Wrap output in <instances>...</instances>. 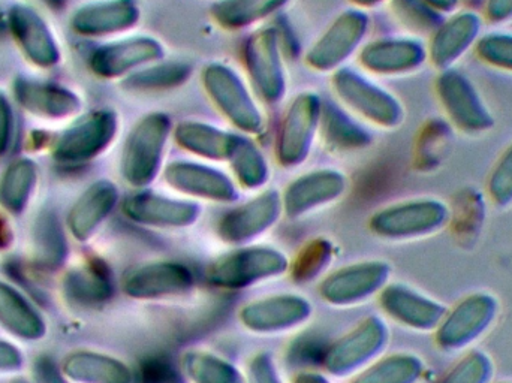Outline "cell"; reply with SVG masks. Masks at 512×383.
Here are the masks:
<instances>
[{
	"label": "cell",
	"mask_w": 512,
	"mask_h": 383,
	"mask_svg": "<svg viewBox=\"0 0 512 383\" xmlns=\"http://www.w3.org/2000/svg\"><path fill=\"white\" fill-rule=\"evenodd\" d=\"M173 131V119L164 111H153L135 123L120 158V174L129 186L147 189L162 176Z\"/></svg>",
	"instance_id": "6da1fadb"
},
{
	"label": "cell",
	"mask_w": 512,
	"mask_h": 383,
	"mask_svg": "<svg viewBox=\"0 0 512 383\" xmlns=\"http://www.w3.org/2000/svg\"><path fill=\"white\" fill-rule=\"evenodd\" d=\"M201 84L218 113L239 134L255 137L264 131L265 114L248 80L224 62L207 63Z\"/></svg>",
	"instance_id": "7a4b0ae2"
},
{
	"label": "cell",
	"mask_w": 512,
	"mask_h": 383,
	"mask_svg": "<svg viewBox=\"0 0 512 383\" xmlns=\"http://www.w3.org/2000/svg\"><path fill=\"white\" fill-rule=\"evenodd\" d=\"M337 102L364 123L394 131L405 122V105L390 90L357 69L340 68L331 74Z\"/></svg>",
	"instance_id": "3957f363"
},
{
	"label": "cell",
	"mask_w": 512,
	"mask_h": 383,
	"mask_svg": "<svg viewBox=\"0 0 512 383\" xmlns=\"http://www.w3.org/2000/svg\"><path fill=\"white\" fill-rule=\"evenodd\" d=\"M451 210L438 198H414L394 202L373 213L369 229L388 241H412L432 237L450 223Z\"/></svg>",
	"instance_id": "277c9868"
},
{
	"label": "cell",
	"mask_w": 512,
	"mask_h": 383,
	"mask_svg": "<svg viewBox=\"0 0 512 383\" xmlns=\"http://www.w3.org/2000/svg\"><path fill=\"white\" fill-rule=\"evenodd\" d=\"M289 265L282 250L248 244L215 259L207 268V282L218 289L240 291L282 277Z\"/></svg>",
	"instance_id": "5b68a950"
},
{
	"label": "cell",
	"mask_w": 512,
	"mask_h": 383,
	"mask_svg": "<svg viewBox=\"0 0 512 383\" xmlns=\"http://www.w3.org/2000/svg\"><path fill=\"white\" fill-rule=\"evenodd\" d=\"M435 90L442 111L457 131L468 137H481L495 128L493 111L465 72L457 68L439 71Z\"/></svg>",
	"instance_id": "8992f818"
},
{
	"label": "cell",
	"mask_w": 512,
	"mask_h": 383,
	"mask_svg": "<svg viewBox=\"0 0 512 383\" xmlns=\"http://www.w3.org/2000/svg\"><path fill=\"white\" fill-rule=\"evenodd\" d=\"M246 80L261 104L274 107L288 92L285 56L274 26L254 30L243 45Z\"/></svg>",
	"instance_id": "52a82bcc"
},
{
	"label": "cell",
	"mask_w": 512,
	"mask_h": 383,
	"mask_svg": "<svg viewBox=\"0 0 512 383\" xmlns=\"http://www.w3.org/2000/svg\"><path fill=\"white\" fill-rule=\"evenodd\" d=\"M372 29V18L363 9L340 12L304 54V62L319 74H333L358 56Z\"/></svg>",
	"instance_id": "ba28073f"
},
{
	"label": "cell",
	"mask_w": 512,
	"mask_h": 383,
	"mask_svg": "<svg viewBox=\"0 0 512 383\" xmlns=\"http://www.w3.org/2000/svg\"><path fill=\"white\" fill-rule=\"evenodd\" d=\"M119 114L113 108H96L72 120L51 143L53 158L60 164H84L110 149L119 134Z\"/></svg>",
	"instance_id": "9c48e42d"
},
{
	"label": "cell",
	"mask_w": 512,
	"mask_h": 383,
	"mask_svg": "<svg viewBox=\"0 0 512 383\" xmlns=\"http://www.w3.org/2000/svg\"><path fill=\"white\" fill-rule=\"evenodd\" d=\"M322 98L312 90L297 93L283 113L277 129L274 155L285 170L300 167L309 159L319 137Z\"/></svg>",
	"instance_id": "30bf717a"
},
{
	"label": "cell",
	"mask_w": 512,
	"mask_h": 383,
	"mask_svg": "<svg viewBox=\"0 0 512 383\" xmlns=\"http://www.w3.org/2000/svg\"><path fill=\"white\" fill-rule=\"evenodd\" d=\"M501 304L490 292H472L447 309L435 330V342L445 352L471 348L483 339L499 316Z\"/></svg>",
	"instance_id": "8fae6325"
},
{
	"label": "cell",
	"mask_w": 512,
	"mask_h": 383,
	"mask_svg": "<svg viewBox=\"0 0 512 383\" xmlns=\"http://www.w3.org/2000/svg\"><path fill=\"white\" fill-rule=\"evenodd\" d=\"M390 342V330L379 316L363 319L325 352L324 367L336 378H348L375 363Z\"/></svg>",
	"instance_id": "7c38bea8"
},
{
	"label": "cell",
	"mask_w": 512,
	"mask_h": 383,
	"mask_svg": "<svg viewBox=\"0 0 512 383\" xmlns=\"http://www.w3.org/2000/svg\"><path fill=\"white\" fill-rule=\"evenodd\" d=\"M167 50L152 35H125L93 50L89 68L102 80H125L129 75L165 59Z\"/></svg>",
	"instance_id": "4fadbf2b"
},
{
	"label": "cell",
	"mask_w": 512,
	"mask_h": 383,
	"mask_svg": "<svg viewBox=\"0 0 512 383\" xmlns=\"http://www.w3.org/2000/svg\"><path fill=\"white\" fill-rule=\"evenodd\" d=\"M390 276L388 262H355L328 274L319 285V295L325 303L340 309L358 306L381 294L390 282Z\"/></svg>",
	"instance_id": "5bb4252c"
},
{
	"label": "cell",
	"mask_w": 512,
	"mask_h": 383,
	"mask_svg": "<svg viewBox=\"0 0 512 383\" xmlns=\"http://www.w3.org/2000/svg\"><path fill=\"white\" fill-rule=\"evenodd\" d=\"M162 179L168 188L186 198L215 204H233L239 199V186L230 174L209 162L179 159L165 165Z\"/></svg>",
	"instance_id": "9a60e30c"
},
{
	"label": "cell",
	"mask_w": 512,
	"mask_h": 383,
	"mask_svg": "<svg viewBox=\"0 0 512 383\" xmlns=\"http://www.w3.org/2000/svg\"><path fill=\"white\" fill-rule=\"evenodd\" d=\"M357 57L367 74L378 77H405L415 74L429 63L426 42L411 35L373 39L363 45Z\"/></svg>",
	"instance_id": "2e32d148"
},
{
	"label": "cell",
	"mask_w": 512,
	"mask_h": 383,
	"mask_svg": "<svg viewBox=\"0 0 512 383\" xmlns=\"http://www.w3.org/2000/svg\"><path fill=\"white\" fill-rule=\"evenodd\" d=\"M122 211L126 219L144 228L188 229L201 219L203 207L192 199L140 189L123 199Z\"/></svg>",
	"instance_id": "e0dca14e"
},
{
	"label": "cell",
	"mask_w": 512,
	"mask_h": 383,
	"mask_svg": "<svg viewBox=\"0 0 512 383\" xmlns=\"http://www.w3.org/2000/svg\"><path fill=\"white\" fill-rule=\"evenodd\" d=\"M282 214V193L262 189L254 198L225 213L219 222V237L231 246H248L270 231Z\"/></svg>",
	"instance_id": "ac0fdd59"
},
{
	"label": "cell",
	"mask_w": 512,
	"mask_h": 383,
	"mask_svg": "<svg viewBox=\"0 0 512 383\" xmlns=\"http://www.w3.org/2000/svg\"><path fill=\"white\" fill-rule=\"evenodd\" d=\"M312 316V303L295 294L259 298L245 304L239 312L243 327L259 336L291 333L307 324Z\"/></svg>",
	"instance_id": "d6986e66"
},
{
	"label": "cell",
	"mask_w": 512,
	"mask_h": 383,
	"mask_svg": "<svg viewBox=\"0 0 512 383\" xmlns=\"http://www.w3.org/2000/svg\"><path fill=\"white\" fill-rule=\"evenodd\" d=\"M483 29L484 17L474 9H457L445 15L427 42L429 62L439 71L456 68L457 63L474 50Z\"/></svg>",
	"instance_id": "ffe728a7"
},
{
	"label": "cell",
	"mask_w": 512,
	"mask_h": 383,
	"mask_svg": "<svg viewBox=\"0 0 512 383\" xmlns=\"http://www.w3.org/2000/svg\"><path fill=\"white\" fill-rule=\"evenodd\" d=\"M194 288V274L174 261H150L135 265L123 276L122 289L129 298L140 301L182 297Z\"/></svg>",
	"instance_id": "44dd1931"
},
{
	"label": "cell",
	"mask_w": 512,
	"mask_h": 383,
	"mask_svg": "<svg viewBox=\"0 0 512 383\" xmlns=\"http://www.w3.org/2000/svg\"><path fill=\"white\" fill-rule=\"evenodd\" d=\"M348 177L334 168H319L292 180L282 193L283 214L300 219L339 201L348 191Z\"/></svg>",
	"instance_id": "7402d4cb"
},
{
	"label": "cell",
	"mask_w": 512,
	"mask_h": 383,
	"mask_svg": "<svg viewBox=\"0 0 512 383\" xmlns=\"http://www.w3.org/2000/svg\"><path fill=\"white\" fill-rule=\"evenodd\" d=\"M379 303L393 321L418 333H435L447 313L441 301L405 283H388L379 294Z\"/></svg>",
	"instance_id": "603a6c76"
},
{
	"label": "cell",
	"mask_w": 512,
	"mask_h": 383,
	"mask_svg": "<svg viewBox=\"0 0 512 383\" xmlns=\"http://www.w3.org/2000/svg\"><path fill=\"white\" fill-rule=\"evenodd\" d=\"M140 20L137 0H96L78 8L69 23L83 38H108L128 35Z\"/></svg>",
	"instance_id": "cb8c5ba5"
},
{
	"label": "cell",
	"mask_w": 512,
	"mask_h": 383,
	"mask_svg": "<svg viewBox=\"0 0 512 383\" xmlns=\"http://www.w3.org/2000/svg\"><path fill=\"white\" fill-rule=\"evenodd\" d=\"M8 30L33 66L48 69L59 63V45L50 27L30 6L14 5L9 9Z\"/></svg>",
	"instance_id": "d4e9b609"
},
{
	"label": "cell",
	"mask_w": 512,
	"mask_h": 383,
	"mask_svg": "<svg viewBox=\"0 0 512 383\" xmlns=\"http://www.w3.org/2000/svg\"><path fill=\"white\" fill-rule=\"evenodd\" d=\"M242 134L204 120L186 119L174 125L173 140L179 149L203 162L228 164Z\"/></svg>",
	"instance_id": "484cf974"
},
{
	"label": "cell",
	"mask_w": 512,
	"mask_h": 383,
	"mask_svg": "<svg viewBox=\"0 0 512 383\" xmlns=\"http://www.w3.org/2000/svg\"><path fill=\"white\" fill-rule=\"evenodd\" d=\"M17 104L33 117L42 120H62L80 113L83 102L72 90L51 83H38L18 77L12 86Z\"/></svg>",
	"instance_id": "4316f807"
},
{
	"label": "cell",
	"mask_w": 512,
	"mask_h": 383,
	"mask_svg": "<svg viewBox=\"0 0 512 383\" xmlns=\"http://www.w3.org/2000/svg\"><path fill=\"white\" fill-rule=\"evenodd\" d=\"M119 201L120 193L116 183L107 179L92 183L69 210L66 225L72 237L80 243L92 240Z\"/></svg>",
	"instance_id": "83f0119b"
},
{
	"label": "cell",
	"mask_w": 512,
	"mask_h": 383,
	"mask_svg": "<svg viewBox=\"0 0 512 383\" xmlns=\"http://www.w3.org/2000/svg\"><path fill=\"white\" fill-rule=\"evenodd\" d=\"M319 137L328 149L339 153L358 152L373 143L366 123L331 99H322Z\"/></svg>",
	"instance_id": "f1b7e54d"
},
{
	"label": "cell",
	"mask_w": 512,
	"mask_h": 383,
	"mask_svg": "<svg viewBox=\"0 0 512 383\" xmlns=\"http://www.w3.org/2000/svg\"><path fill=\"white\" fill-rule=\"evenodd\" d=\"M63 375L75 383H134L128 364L110 355L77 351L63 360Z\"/></svg>",
	"instance_id": "f546056e"
},
{
	"label": "cell",
	"mask_w": 512,
	"mask_h": 383,
	"mask_svg": "<svg viewBox=\"0 0 512 383\" xmlns=\"http://www.w3.org/2000/svg\"><path fill=\"white\" fill-rule=\"evenodd\" d=\"M291 0H215L210 17L221 29L242 32L282 12Z\"/></svg>",
	"instance_id": "4dcf8cb0"
},
{
	"label": "cell",
	"mask_w": 512,
	"mask_h": 383,
	"mask_svg": "<svg viewBox=\"0 0 512 383\" xmlns=\"http://www.w3.org/2000/svg\"><path fill=\"white\" fill-rule=\"evenodd\" d=\"M0 327L18 339H42L47 333L42 316L35 307L8 283L0 280Z\"/></svg>",
	"instance_id": "1f68e13d"
},
{
	"label": "cell",
	"mask_w": 512,
	"mask_h": 383,
	"mask_svg": "<svg viewBox=\"0 0 512 383\" xmlns=\"http://www.w3.org/2000/svg\"><path fill=\"white\" fill-rule=\"evenodd\" d=\"M63 292L72 304L98 307L113 297V283L104 265L90 262L66 274L63 279Z\"/></svg>",
	"instance_id": "d6a6232c"
},
{
	"label": "cell",
	"mask_w": 512,
	"mask_h": 383,
	"mask_svg": "<svg viewBox=\"0 0 512 383\" xmlns=\"http://www.w3.org/2000/svg\"><path fill=\"white\" fill-rule=\"evenodd\" d=\"M194 68L183 60H159L122 81L126 92L158 93L179 89L191 80Z\"/></svg>",
	"instance_id": "836d02e7"
},
{
	"label": "cell",
	"mask_w": 512,
	"mask_h": 383,
	"mask_svg": "<svg viewBox=\"0 0 512 383\" xmlns=\"http://www.w3.org/2000/svg\"><path fill=\"white\" fill-rule=\"evenodd\" d=\"M68 256V241L56 214H39L32 228V261L36 267L54 271L62 267Z\"/></svg>",
	"instance_id": "e575fe53"
},
{
	"label": "cell",
	"mask_w": 512,
	"mask_h": 383,
	"mask_svg": "<svg viewBox=\"0 0 512 383\" xmlns=\"http://www.w3.org/2000/svg\"><path fill=\"white\" fill-rule=\"evenodd\" d=\"M38 183V167L29 158L12 162L0 177V208L6 213H23Z\"/></svg>",
	"instance_id": "d590c367"
},
{
	"label": "cell",
	"mask_w": 512,
	"mask_h": 383,
	"mask_svg": "<svg viewBox=\"0 0 512 383\" xmlns=\"http://www.w3.org/2000/svg\"><path fill=\"white\" fill-rule=\"evenodd\" d=\"M234 182L245 191H262L270 180L271 170L268 159L254 138L243 135L237 143L230 161Z\"/></svg>",
	"instance_id": "8d00e7d4"
},
{
	"label": "cell",
	"mask_w": 512,
	"mask_h": 383,
	"mask_svg": "<svg viewBox=\"0 0 512 383\" xmlns=\"http://www.w3.org/2000/svg\"><path fill=\"white\" fill-rule=\"evenodd\" d=\"M424 375V363L418 355L400 352L376 360L358 373L352 383H418Z\"/></svg>",
	"instance_id": "74e56055"
},
{
	"label": "cell",
	"mask_w": 512,
	"mask_h": 383,
	"mask_svg": "<svg viewBox=\"0 0 512 383\" xmlns=\"http://www.w3.org/2000/svg\"><path fill=\"white\" fill-rule=\"evenodd\" d=\"M182 370L192 383H248L230 361L203 349H192L182 357Z\"/></svg>",
	"instance_id": "f35d334b"
},
{
	"label": "cell",
	"mask_w": 512,
	"mask_h": 383,
	"mask_svg": "<svg viewBox=\"0 0 512 383\" xmlns=\"http://www.w3.org/2000/svg\"><path fill=\"white\" fill-rule=\"evenodd\" d=\"M391 11L400 26L408 35L423 39L432 35L436 27L444 20V15L438 14L423 0H390Z\"/></svg>",
	"instance_id": "ab89813d"
},
{
	"label": "cell",
	"mask_w": 512,
	"mask_h": 383,
	"mask_svg": "<svg viewBox=\"0 0 512 383\" xmlns=\"http://www.w3.org/2000/svg\"><path fill=\"white\" fill-rule=\"evenodd\" d=\"M334 247L327 238H313L298 253L295 261L289 265L292 279L298 283L315 280L327 270L333 261Z\"/></svg>",
	"instance_id": "60d3db41"
},
{
	"label": "cell",
	"mask_w": 512,
	"mask_h": 383,
	"mask_svg": "<svg viewBox=\"0 0 512 383\" xmlns=\"http://www.w3.org/2000/svg\"><path fill=\"white\" fill-rule=\"evenodd\" d=\"M495 364L480 349H472L463 355L439 383H493Z\"/></svg>",
	"instance_id": "b9f144b4"
},
{
	"label": "cell",
	"mask_w": 512,
	"mask_h": 383,
	"mask_svg": "<svg viewBox=\"0 0 512 383\" xmlns=\"http://www.w3.org/2000/svg\"><path fill=\"white\" fill-rule=\"evenodd\" d=\"M474 50L484 65L512 74V32L483 33Z\"/></svg>",
	"instance_id": "7bdbcfd3"
},
{
	"label": "cell",
	"mask_w": 512,
	"mask_h": 383,
	"mask_svg": "<svg viewBox=\"0 0 512 383\" xmlns=\"http://www.w3.org/2000/svg\"><path fill=\"white\" fill-rule=\"evenodd\" d=\"M487 193L490 201L501 210L512 207V143L493 165L487 179Z\"/></svg>",
	"instance_id": "ee69618b"
},
{
	"label": "cell",
	"mask_w": 512,
	"mask_h": 383,
	"mask_svg": "<svg viewBox=\"0 0 512 383\" xmlns=\"http://www.w3.org/2000/svg\"><path fill=\"white\" fill-rule=\"evenodd\" d=\"M248 383H283L271 354L261 352L252 358L249 363Z\"/></svg>",
	"instance_id": "f6af8a7d"
},
{
	"label": "cell",
	"mask_w": 512,
	"mask_h": 383,
	"mask_svg": "<svg viewBox=\"0 0 512 383\" xmlns=\"http://www.w3.org/2000/svg\"><path fill=\"white\" fill-rule=\"evenodd\" d=\"M14 134V114L11 102L5 93L0 92V159L8 153Z\"/></svg>",
	"instance_id": "bcb514c9"
},
{
	"label": "cell",
	"mask_w": 512,
	"mask_h": 383,
	"mask_svg": "<svg viewBox=\"0 0 512 383\" xmlns=\"http://www.w3.org/2000/svg\"><path fill=\"white\" fill-rule=\"evenodd\" d=\"M33 378L35 383H68L62 369H59L51 358H39L36 361L33 366Z\"/></svg>",
	"instance_id": "7dc6e473"
},
{
	"label": "cell",
	"mask_w": 512,
	"mask_h": 383,
	"mask_svg": "<svg viewBox=\"0 0 512 383\" xmlns=\"http://www.w3.org/2000/svg\"><path fill=\"white\" fill-rule=\"evenodd\" d=\"M483 17L498 26L512 23V0H486Z\"/></svg>",
	"instance_id": "c3c4849f"
},
{
	"label": "cell",
	"mask_w": 512,
	"mask_h": 383,
	"mask_svg": "<svg viewBox=\"0 0 512 383\" xmlns=\"http://www.w3.org/2000/svg\"><path fill=\"white\" fill-rule=\"evenodd\" d=\"M23 354L11 343L0 340V373L17 372L23 367Z\"/></svg>",
	"instance_id": "681fc988"
},
{
	"label": "cell",
	"mask_w": 512,
	"mask_h": 383,
	"mask_svg": "<svg viewBox=\"0 0 512 383\" xmlns=\"http://www.w3.org/2000/svg\"><path fill=\"white\" fill-rule=\"evenodd\" d=\"M423 2L445 17V15L453 14L457 9H460L462 0H423Z\"/></svg>",
	"instance_id": "f907efd6"
},
{
	"label": "cell",
	"mask_w": 512,
	"mask_h": 383,
	"mask_svg": "<svg viewBox=\"0 0 512 383\" xmlns=\"http://www.w3.org/2000/svg\"><path fill=\"white\" fill-rule=\"evenodd\" d=\"M292 383H331L327 376L318 372H300L295 375Z\"/></svg>",
	"instance_id": "816d5d0a"
},
{
	"label": "cell",
	"mask_w": 512,
	"mask_h": 383,
	"mask_svg": "<svg viewBox=\"0 0 512 383\" xmlns=\"http://www.w3.org/2000/svg\"><path fill=\"white\" fill-rule=\"evenodd\" d=\"M12 241V231L11 226L6 222L3 214L0 213V250L6 249V247L11 244Z\"/></svg>",
	"instance_id": "f5cc1de1"
},
{
	"label": "cell",
	"mask_w": 512,
	"mask_h": 383,
	"mask_svg": "<svg viewBox=\"0 0 512 383\" xmlns=\"http://www.w3.org/2000/svg\"><path fill=\"white\" fill-rule=\"evenodd\" d=\"M352 8L363 9V11H369V9L378 8V6L384 5L385 2L390 0H349Z\"/></svg>",
	"instance_id": "db71d44e"
},
{
	"label": "cell",
	"mask_w": 512,
	"mask_h": 383,
	"mask_svg": "<svg viewBox=\"0 0 512 383\" xmlns=\"http://www.w3.org/2000/svg\"><path fill=\"white\" fill-rule=\"evenodd\" d=\"M5 30H8V15H5L0 11V35H3Z\"/></svg>",
	"instance_id": "11a10c76"
},
{
	"label": "cell",
	"mask_w": 512,
	"mask_h": 383,
	"mask_svg": "<svg viewBox=\"0 0 512 383\" xmlns=\"http://www.w3.org/2000/svg\"><path fill=\"white\" fill-rule=\"evenodd\" d=\"M42 2L48 3L50 6H60L63 0H42Z\"/></svg>",
	"instance_id": "9f6ffc18"
},
{
	"label": "cell",
	"mask_w": 512,
	"mask_h": 383,
	"mask_svg": "<svg viewBox=\"0 0 512 383\" xmlns=\"http://www.w3.org/2000/svg\"><path fill=\"white\" fill-rule=\"evenodd\" d=\"M11 383H29V381H26V379H17V381Z\"/></svg>",
	"instance_id": "6f0895ef"
},
{
	"label": "cell",
	"mask_w": 512,
	"mask_h": 383,
	"mask_svg": "<svg viewBox=\"0 0 512 383\" xmlns=\"http://www.w3.org/2000/svg\"><path fill=\"white\" fill-rule=\"evenodd\" d=\"M498 383H512V382H498Z\"/></svg>",
	"instance_id": "680465c9"
}]
</instances>
